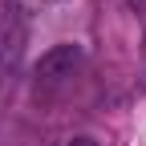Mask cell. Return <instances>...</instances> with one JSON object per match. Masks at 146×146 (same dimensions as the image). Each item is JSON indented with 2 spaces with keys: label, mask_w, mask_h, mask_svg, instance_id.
<instances>
[{
  "label": "cell",
  "mask_w": 146,
  "mask_h": 146,
  "mask_svg": "<svg viewBox=\"0 0 146 146\" xmlns=\"http://www.w3.org/2000/svg\"><path fill=\"white\" fill-rule=\"evenodd\" d=\"M69 146H98V142H94V138H73Z\"/></svg>",
  "instance_id": "cell-3"
},
{
  "label": "cell",
  "mask_w": 146,
  "mask_h": 146,
  "mask_svg": "<svg viewBox=\"0 0 146 146\" xmlns=\"http://www.w3.org/2000/svg\"><path fill=\"white\" fill-rule=\"evenodd\" d=\"M142 53H146V33H142Z\"/></svg>",
  "instance_id": "cell-4"
},
{
  "label": "cell",
  "mask_w": 146,
  "mask_h": 146,
  "mask_svg": "<svg viewBox=\"0 0 146 146\" xmlns=\"http://www.w3.org/2000/svg\"><path fill=\"white\" fill-rule=\"evenodd\" d=\"M25 53V16L16 0H0V77H8Z\"/></svg>",
  "instance_id": "cell-2"
},
{
  "label": "cell",
  "mask_w": 146,
  "mask_h": 146,
  "mask_svg": "<svg viewBox=\"0 0 146 146\" xmlns=\"http://www.w3.org/2000/svg\"><path fill=\"white\" fill-rule=\"evenodd\" d=\"M81 45L77 41H61L53 45L49 53H41V61L33 65V77H36V89H61L73 73L81 69Z\"/></svg>",
  "instance_id": "cell-1"
}]
</instances>
